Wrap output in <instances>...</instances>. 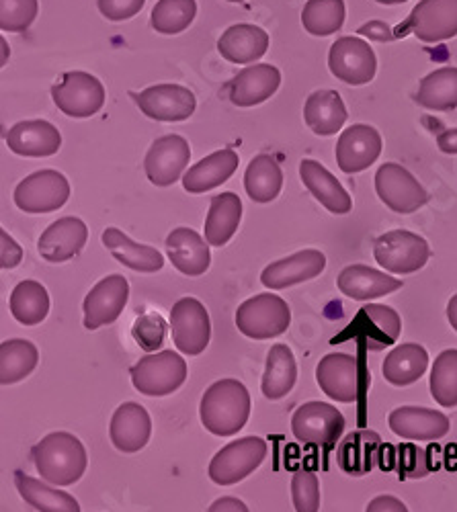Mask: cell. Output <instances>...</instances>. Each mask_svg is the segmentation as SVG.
Wrapping results in <instances>:
<instances>
[{
    "label": "cell",
    "instance_id": "obj_1",
    "mask_svg": "<svg viewBox=\"0 0 457 512\" xmlns=\"http://www.w3.org/2000/svg\"><path fill=\"white\" fill-rule=\"evenodd\" d=\"M199 416L205 431L216 437H232L240 433L251 418V394L238 379H220L205 390Z\"/></svg>",
    "mask_w": 457,
    "mask_h": 512
},
{
    "label": "cell",
    "instance_id": "obj_2",
    "mask_svg": "<svg viewBox=\"0 0 457 512\" xmlns=\"http://www.w3.org/2000/svg\"><path fill=\"white\" fill-rule=\"evenodd\" d=\"M37 474L54 486H72L87 472L89 457L85 445L70 433H50L33 451Z\"/></svg>",
    "mask_w": 457,
    "mask_h": 512
},
{
    "label": "cell",
    "instance_id": "obj_3",
    "mask_svg": "<svg viewBox=\"0 0 457 512\" xmlns=\"http://www.w3.org/2000/svg\"><path fill=\"white\" fill-rule=\"evenodd\" d=\"M187 361L175 351L148 353L132 369L134 388L150 398L171 396L187 379Z\"/></svg>",
    "mask_w": 457,
    "mask_h": 512
},
{
    "label": "cell",
    "instance_id": "obj_4",
    "mask_svg": "<svg viewBox=\"0 0 457 512\" xmlns=\"http://www.w3.org/2000/svg\"><path fill=\"white\" fill-rule=\"evenodd\" d=\"M316 381L330 400L353 404L367 390L371 375L365 373L357 357L347 353H330L320 359L316 367Z\"/></svg>",
    "mask_w": 457,
    "mask_h": 512
},
{
    "label": "cell",
    "instance_id": "obj_5",
    "mask_svg": "<svg viewBox=\"0 0 457 512\" xmlns=\"http://www.w3.org/2000/svg\"><path fill=\"white\" fill-rule=\"evenodd\" d=\"M292 324V310L273 293H259L236 310V328L253 340H269L287 332Z\"/></svg>",
    "mask_w": 457,
    "mask_h": 512
},
{
    "label": "cell",
    "instance_id": "obj_6",
    "mask_svg": "<svg viewBox=\"0 0 457 512\" xmlns=\"http://www.w3.org/2000/svg\"><path fill=\"white\" fill-rule=\"evenodd\" d=\"M376 263L394 275H410L421 271L431 259L429 242L408 230H392L373 242Z\"/></svg>",
    "mask_w": 457,
    "mask_h": 512
},
{
    "label": "cell",
    "instance_id": "obj_7",
    "mask_svg": "<svg viewBox=\"0 0 457 512\" xmlns=\"http://www.w3.org/2000/svg\"><path fill=\"white\" fill-rule=\"evenodd\" d=\"M52 99L68 117L87 119L103 109L105 87L89 72H66L52 87Z\"/></svg>",
    "mask_w": 457,
    "mask_h": 512
},
{
    "label": "cell",
    "instance_id": "obj_8",
    "mask_svg": "<svg viewBox=\"0 0 457 512\" xmlns=\"http://www.w3.org/2000/svg\"><path fill=\"white\" fill-rule=\"evenodd\" d=\"M267 457L261 437H242L222 447L210 463V480L218 486H234L251 476Z\"/></svg>",
    "mask_w": 457,
    "mask_h": 512
},
{
    "label": "cell",
    "instance_id": "obj_9",
    "mask_svg": "<svg viewBox=\"0 0 457 512\" xmlns=\"http://www.w3.org/2000/svg\"><path fill=\"white\" fill-rule=\"evenodd\" d=\"M343 431L345 416L326 402H306L292 416L294 437L310 447H332Z\"/></svg>",
    "mask_w": 457,
    "mask_h": 512
},
{
    "label": "cell",
    "instance_id": "obj_10",
    "mask_svg": "<svg viewBox=\"0 0 457 512\" xmlns=\"http://www.w3.org/2000/svg\"><path fill=\"white\" fill-rule=\"evenodd\" d=\"M376 193L386 207L400 216L419 211L427 205L429 193L412 177L410 170L396 162H386L376 173Z\"/></svg>",
    "mask_w": 457,
    "mask_h": 512
},
{
    "label": "cell",
    "instance_id": "obj_11",
    "mask_svg": "<svg viewBox=\"0 0 457 512\" xmlns=\"http://www.w3.org/2000/svg\"><path fill=\"white\" fill-rule=\"evenodd\" d=\"M13 199L25 213H52L68 203L70 183L58 170H37L17 185Z\"/></svg>",
    "mask_w": 457,
    "mask_h": 512
},
{
    "label": "cell",
    "instance_id": "obj_12",
    "mask_svg": "<svg viewBox=\"0 0 457 512\" xmlns=\"http://www.w3.org/2000/svg\"><path fill=\"white\" fill-rule=\"evenodd\" d=\"M171 332L175 347L189 357L201 355L212 340V320L195 297H181L171 310Z\"/></svg>",
    "mask_w": 457,
    "mask_h": 512
},
{
    "label": "cell",
    "instance_id": "obj_13",
    "mask_svg": "<svg viewBox=\"0 0 457 512\" xmlns=\"http://www.w3.org/2000/svg\"><path fill=\"white\" fill-rule=\"evenodd\" d=\"M328 68L332 76L345 84L361 87L373 80L378 72V58L365 39L361 37H341L330 48Z\"/></svg>",
    "mask_w": 457,
    "mask_h": 512
},
{
    "label": "cell",
    "instance_id": "obj_14",
    "mask_svg": "<svg viewBox=\"0 0 457 512\" xmlns=\"http://www.w3.org/2000/svg\"><path fill=\"white\" fill-rule=\"evenodd\" d=\"M189 160L191 148L183 136H162L150 146L144 158L146 177L156 187H171L181 179Z\"/></svg>",
    "mask_w": 457,
    "mask_h": 512
},
{
    "label": "cell",
    "instance_id": "obj_15",
    "mask_svg": "<svg viewBox=\"0 0 457 512\" xmlns=\"http://www.w3.org/2000/svg\"><path fill=\"white\" fill-rule=\"evenodd\" d=\"M140 111L154 119V121H166V123H177L187 121L195 109L197 99L195 95L181 84H156V87H148L142 93L132 95Z\"/></svg>",
    "mask_w": 457,
    "mask_h": 512
},
{
    "label": "cell",
    "instance_id": "obj_16",
    "mask_svg": "<svg viewBox=\"0 0 457 512\" xmlns=\"http://www.w3.org/2000/svg\"><path fill=\"white\" fill-rule=\"evenodd\" d=\"M130 300V283L123 275H109L101 279L85 297V328L99 330L113 324Z\"/></svg>",
    "mask_w": 457,
    "mask_h": 512
},
{
    "label": "cell",
    "instance_id": "obj_17",
    "mask_svg": "<svg viewBox=\"0 0 457 512\" xmlns=\"http://www.w3.org/2000/svg\"><path fill=\"white\" fill-rule=\"evenodd\" d=\"M404 31L425 44H439L457 35V0H421L412 9Z\"/></svg>",
    "mask_w": 457,
    "mask_h": 512
},
{
    "label": "cell",
    "instance_id": "obj_18",
    "mask_svg": "<svg viewBox=\"0 0 457 512\" xmlns=\"http://www.w3.org/2000/svg\"><path fill=\"white\" fill-rule=\"evenodd\" d=\"M382 144H384L382 136L376 127L355 123L347 127L337 142V148H335L337 164L347 175L361 173V170H367L380 158Z\"/></svg>",
    "mask_w": 457,
    "mask_h": 512
},
{
    "label": "cell",
    "instance_id": "obj_19",
    "mask_svg": "<svg viewBox=\"0 0 457 512\" xmlns=\"http://www.w3.org/2000/svg\"><path fill=\"white\" fill-rule=\"evenodd\" d=\"M326 269V256L320 250L308 248L296 254H289L285 259H279L267 265L261 273V283L271 289H287L292 285H300L316 279Z\"/></svg>",
    "mask_w": 457,
    "mask_h": 512
},
{
    "label": "cell",
    "instance_id": "obj_20",
    "mask_svg": "<svg viewBox=\"0 0 457 512\" xmlns=\"http://www.w3.org/2000/svg\"><path fill=\"white\" fill-rule=\"evenodd\" d=\"M388 424L394 435L406 441H439L449 433V418L431 408L400 406L392 410Z\"/></svg>",
    "mask_w": 457,
    "mask_h": 512
},
{
    "label": "cell",
    "instance_id": "obj_21",
    "mask_svg": "<svg viewBox=\"0 0 457 512\" xmlns=\"http://www.w3.org/2000/svg\"><path fill=\"white\" fill-rule=\"evenodd\" d=\"M109 437L121 453L142 451L152 437V418L148 410L136 402L121 404L111 416Z\"/></svg>",
    "mask_w": 457,
    "mask_h": 512
},
{
    "label": "cell",
    "instance_id": "obj_22",
    "mask_svg": "<svg viewBox=\"0 0 457 512\" xmlns=\"http://www.w3.org/2000/svg\"><path fill=\"white\" fill-rule=\"evenodd\" d=\"M89 240V228L80 218H62L39 236L37 250L48 263H66L82 252Z\"/></svg>",
    "mask_w": 457,
    "mask_h": 512
},
{
    "label": "cell",
    "instance_id": "obj_23",
    "mask_svg": "<svg viewBox=\"0 0 457 512\" xmlns=\"http://www.w3.org/2000/svg\"><path fill=\"white\" fill-rule=\"evenodd\" d=\"M281 84V72L273 64L246 66L230 82V101L236 107H255L271 99Z\"/></svg>",
    "mask_w": 457,
    "mask_h": 512
},
{
    "label": "cell",
    "instance_id": "obj_24",
    "mask_svg": "<svg viewBox=\"0 0 457 512\" xmlns=\"http://www.w3.org/2000/svg\"><path fill=\"white\" fill-rule=\"evenodd\" d=\"M7 146L25 158H46L62 148V136L58 127L46 119L21 121L7 132Z\"/></svg>",
    "mask_w": 457,
    "mask_h": 512
},
{
    "label": "cell",
    "instance_id": "obj_25",
    "mask_svg": "<svg viewBox=\"0 0 457 512\" xmlns=\"http://www.w3.org/2000/svg\"><path fill=\"white\" fill-rule=\"evenodd\" d=\"M166 256L187 277H201L212 265L210 244L191 228H177L166 236Z\"/></svg>",
    "mask_w": 457,
    "mask_h": 512
},
{
    "label": "cell",
    "instance_id": "obj_26",
    "mask_svg": "<svg viewBox=\"0 0 457 512\" xmlns=\"http://www.w3.org/2000/svg\"><path fill=\"white\" fill-rule=\"evenodd\" d=\"M269 46V33L251 23L232 25L218 39L220 56L232 64H255L267 54Z\"/></svg>",
    "mask_w": 457,
    "mask_h": 512
},
{
    "label": "cell",
    "instance_id": "obj_27",
    "mask_svg": "<svg viewBox=\"0 0 457 512\" xmlns=\"http://www.w3.org/2000/svg\"><path fill=\"white\" fill-rule=\"evenodd\" d=\"M300 177L306 189L312 193L320 205H324L335 216H345L353 209V199L345 191V187L339 183V179L324 168L320 162L312 158H304L300 162Z\"/></svg>",
    "mask_w": 457,
    "mask_h": 512
},
{
    "label": "cell",
    "instance_id": "obj_28",
    "mask_svg": "<svg viewBox=\"0 0 457 512\" xmlns=\"http://www.w3.org/2000/svg\"><path fill=\"white\" fill-rule=\"evenodd\" d=\"M337 285L343 295L357 302H371L378 297L390 295L398 291L404 283L402 279H394L392 275L378 271L367 265H351L345 267L337 279Z\"/></svg>",
    "mask_w": 457,
    "mask_h": 512
},
{
    "label": "cell",
    "instance_id": "obj_29",
    "mask_svg": "<svg viewBox=\"0 0 457 512\" xmlns=\"http://www.w3.org/2000/svg\"><path fill=\"white\" fill-rule=\"evenodd\" d=\"M240 164V156L232 148H222L210 156L201 158L197 164H193L185 177H183V187L187 193L201 195L212 191L220 185H224L234 173Z\"/></svg>",
    "mask_w": 457,
    "mask_h": 512
},
{
    "label": "cell",
    "instance_id": "obj_30",
    "mask_svg": "<svg viewBox=\"0 0 457 512\" xmlns=\"http://www.w3.org/2000/svg\"><path fill=\"white\" fill-rule=\"evenodd\" d=\"M357 326L359 338L369 351H384L396 343L402 332V320L398 312L382 304H365L359 310Z\"/></svg>",
    "mask_w": 457,
    "mask_h": 512
},
{
    "label": "cell",
    "instance_id": "obj_31",
    "mask_svg": "<svg viewBox=\"0 0 457 512\" xmlns=\"http://www.w3.org/2000/svg\"><path fill=\"white\" fill-rule=\"evenodd\" d=\"M103 246L111 252L115 261L132 271L158 273L164 267V256L156 248L134 242L119 228H107L103 232Z\"/></svg>",
    "mask_w": 457,
    "mask_h": 512
},
{
    "label": "cell",
    "instance_id": "obj_32",
    "mask_svg": "<svg viewBox=\"0 0 457 512\" xmlns=\"http://www.w3.org/2000/svg\"><path fill=\"white\" fill-rule=\"evenodd\" d=\"M304 121L316 136H335L347 121V107L337 91H316L306 99Z\"/></svg>",
    "mask_w": 457,
    "mask_h": 512
},
{
    "label": "cell",
    "instance_id": "obj_33",
    "mask_svg": "<svg viewBox=\"0 0 457 512\" xmlns=\"http://www.w3.org/2000/svg\"><path fill=\"white\" fill-rule=\"evenodd\" d=\"M242 220V201L236 193L226 191L212 199L205 218V242L210 246H226L236 234Z\"/></svg>",
    "mask_w": 457,
    "mask_h": 512
},
{
    "label": "cell",
    "instance_id": "obj_34",
    "mask_svg": "<svg viewBox=\"0 0 457 512\" xmlns=\"http://www.w3.org/2000/svg\"><path fill=\"white\" fill-rule=\"evenodd\" d=\"M298 381V363L287 345H273L267 353L261 390L267 400H281L294 390Z\"/></svg>",
    "mask_w": 457,
    "mask_h": 512
},
{
    "label": "cell",
    "instance_id": "obj_35",
    "mask_svg": "<svg viewBox=\"0 0 457 512\" xmlns=\"http://www.w3.org/2000/svg\"><path fill=\"white\" fill-rule=\"evenodd\" d=\"M382 437L373 431H355L339 447V465L349 476H365L378 461Z\"/></svg>",
    "mask_w": 457,
    "mask_h": 512
},
{
    "label": "cell",
    "instance_id": "obj_36",
    "mask_svg": "<svg viewBox=\"0 0 457 512\" xmlns=\"http://www.w3.org/2000/svg\"><path fill=\"white\" fill-rule=\"evenodd\" d=\"M429 367V353L425 347L417 343L398 345L384 361L382 373L388 383L398 388L410 386V383L419 381Z\"/></svg>",
    "mask_w": 457,
    "mask_h": 512
},
{
    "label": "cell",
    "instance_id": "obj_37",
    "mask_svg": "<svg viewBox=\"0 0 457 512\" xmlns=\"http://www.w3.org/2000/svg\"><path fill=\"white\" fill-rule=\"evenodd\" d=\"M244 189L255 203H271L283 189V170L279 162L267 154H259L244 173Z\"/></svg>",
    "mask_w": 457,
    "mask_h": 512
},
{
    "label": "cell",
    "instance_id": "obj_38",
    "mask_svg": "<svg viewBox=\"0 0 457 512\" xmlns=\"http://www.w3.org/2000/svg\"><path fill=\"white\" fill-rule=\"evenodd\" d=\"M15 484L21 498L39 512H80V504L72 494L52 488L25 472H15Z\"/></svg>",
    "mask_w": 457,
    "mask_h": 512
},
{
    "label": "cell",
    "instance_id": "obj_39",
    "mask_svg": "<svg viewBox=\"0 0 457 512\" xmlns=\"http://www.w3.org/2000/svg\"><path fill=\"white\" fill-rule=\"evenodd\" d=\"M11 314L23 326H37L50 314L52 302L48 289L39 281H21L11 293Z\"/></svg>",
    "mask_w": 457,
    "mask_h": 512
},
{
    "label": "cell",
    "instance_id": "obj_40",
    "mask_svg": "<svg viewBox=\"0 0 457 512\" xmlns=\"http://www.w3.org/2000/svg\"><path fill=\"white\" fill-rule=\"evenodd\" d=\"M39 363V351L27 338H11L0 345V386L29 377Z\"/></svg>",
    "mask_w": 457,
    "mask_h": 512
},
{
    "label": "cell",
    "instance_id": "obj_41",
    "mask_svg": "<svg viewBox=\"0 0 457 512\" xmlns=\"http://www.w3.org/2000/svg\"><path fill=\"white\" fill-rule=\"evenodd\" d=\"M417 105L429 111H451L457 107V68H439L427 74L414 95Z\"/></svg>",
    "mask_w": 457,
    "mask_h": 512
},
{
    "label": "cell",
    "instance_id": "obj_42",
    "mask_svg": "<svg viewBox=\"0 0 457 512\" xmlns=\"http://www.w3.org/2000/svg\"><path fill=\"white\" fill-rule=\"evenodd\" d=\"M378 461L382 463V469H396L400 474V480H419L431 472L427 451L412 443L398 447L382 445Z\"/></svg>",
    "mask_w": 457,
    "mask_h": 512
},
{
    "label": "cell",
    "instance_id": "obj_43",
    "mask_svg": "<svg viewBox=\"0 0 457 512\" xmlns=\"http://www.w3.org/2000/svg\"><path fill=\"white\" fill-rule=\"evenodd\" d=\"M345 0H308L302 11V25L314 37H326L345 25Z\"/></svg>",
    "mask_w": 457,
    "mask_h": 512
},
{
    "label": "cell",
    "instance_id": "obj_44",
    "mask_svg": "<svg viewBox=\"0 0 457 512\" xmlns=\"http://www.w3.org/2000/svg\"><path fill=\"white\" fill-rule=\"evenodd\" d=\"M197 17V0H158L150 23L156 33L177 35L191 27Z\"/></svg>",
    "mask_w": 457,
    "mask_h": 512
},
{
    "label": "cell",
    "instance_id": "obj_45",
    "mask_svg": "<svg viewBox=\"0 0 457 512\" xmlns=\"http://www.w3.org/2000/svg\"><path fill=\"white\" fill-rule=\"evenodd\" d=\"M431 396L443 408L457 406V349L443 351L431 369Z\"/></svg>",
    "mask_w": 457,
    "mask_h": 512
},
{
    "label": "cell",
    "instance_id": "obj_46",
    "mask_svg": "<svg viewBox=\"0 0 457 512\" xmlns=\"http://www.w3.org/2000/svg\"><path fill=\"white\" fill-rule=\"evenodd\" d=\"M37 11V0H0V31H27L37 19Z\"/></svg>",
    "mask_w": 457,
    "mask_h": 512
},
{
    "label": "cell",
    "instance_id": "obj_47",
    "mask_svg": "<svg viewBox=\"0 0 457 512\" xmlns=\"http://www.w3.org/2000/svg\"><path fill=\"white\" fill-rule=\"evenodd\" d=\"M166 326L164 318L160 314H142L132 328V336L138 343V347L146 353H156L162 345H164V338H166Z\"/></svg>",
    "mask_w": 457,
    "mask_h": 512
},
{
    "label": "cell",
    "instance_id": "obj_48",
    "mask_svg": "<svg viewBox=\"0 0 457 512\" xmlns=\"http://www.w3.org/2000/svg\"><path fill=\"white\" fill-rule=\"evenodd\" d=\"M292 500L296 512H318L320 508V480L310 469H300L292 478Z\"/></svg>",
    "mask_w": 457,
    "mask_h": 512
},
{
    "label": "cell",
    "instance_id": "obj_49",
    "mask_svg": "<svg viewBox=\"0 0 457 512\" xmlns=\"http://www.w3.org/2000/svg\"><path fill=\"white\" fill-rule=\"evenodd\" d=\"M146 5V0H97L101 15L109 21H128L136 17Z\"/></svg>",
    "mask_w": 457,
    "mask_h": 512
},
{
    "label": "cell",
    "instance_id": "obj_50",
    "mask_svg": "<svg viewBox=\"0 0 457 512\" xmlns=\"http://www.w3.org/2000/svg\"><path fill=\"white\" fill-rule=\"evenodd\" d=\"M23 261L21 244L0 226V269H15Z\"/></svg>",
    "mask_w": 457,
    "mask_h": 512
},
{
    "label": "cell",
    "instance_id": "obj_51",
    "mask_svg": "<svg viewBox=\"0 0 457 512\" xmlns=\"http://www.w3.org/2000/svg\"><path fill=\"white\" fill-rule=\"evenodd\" d=\"M365 512H408L406 504L402 500H398L396 496H388V494H382V496H376L373 498Z\"/></svg>",
    "mask_w": 457,
    "mask_h": 512
},
{
    "label": "cell",
    "instance_id": "obj_52",
    "mask_svg": "<svg viewBox=\"0 0 457 512\" xmlns=\"http://www.w3.org/2000/svg\"><path fill=\"white\" fill-rule=\"evenodd\" d=\"M207 512H251V510H248V506L240 498L222 496L216 502H212V506Z\"/></svg>",
    "mask_w": 457,
    "mask_h": 512
},
{
    "label": "cell",
    "instance_id": "obj_53",
    "mask_svg": "<svg viewBox=\"0 0 457 512\" xmlns=\"http://www.w3.org/2000/svg\"><path fill=\"white\" fill-rule=\"evenodd\" d=\"M437 146L443 154H457V127L441 132L437 138Z\"/></svg>",
    "mask_w": 457,
    "mask_h": 512
},
{
    "label": "cell",
    "instance_id": "obj_54",
    "mask_svg": "<svg viewBox=\"0 0 457 512\" xmlns=\"http://www.w3.org/2000/svg\"><path fill=\"white\" fill-rule=\"evenodd\" d=\"M447 320L451 324V328L457 332V293L451 297L447 304Z\"/></svg>",
    "mask_w": 457,
    "mask_h": 512
},
{
    "label": "cell",
    "instance_id": "obj_55",
    "mask_svg": "<svg viewBox=\"0 0 457 512\" xmlns=\"http://www.w3.org/2000/svg\"><path fill=\"white\" fill-rule=\"evenodd\" d=\"M9 58H11V46L7 44V39L0 35V68L7 66Z\"/></svg>",
    "mask_w": 457,
    "mask_h": 512
},
{
    "label": "cell",
    "instance_id": "obj_56",
    "mask_svg": "<svg viewBox=\"0 0 457 512\" xmlns=\"http://www.w3.org/2000/svg\"><path fill=\"white\" fill-rule=\"evenodd\" d=\"M376 3H380V5H404V3H408V0H376Z\"/></svg>",
    "mask_w": 457,
    "mask_h": 512
},
{
    "label": "cell",
    "instance_id": "obj_57",
    "mask_svg": "<svg viewBox=\"0 0 457 512\" xmlns=\"http://www.w3.org/2000/svg\"><path fill=\"white\" fill-rule=\"evenodd\" d=\"M228 3H244V0H228Z\"/></svg>",
    "mask_w": 457,
    "mask_h": 512
}]
</instances>
